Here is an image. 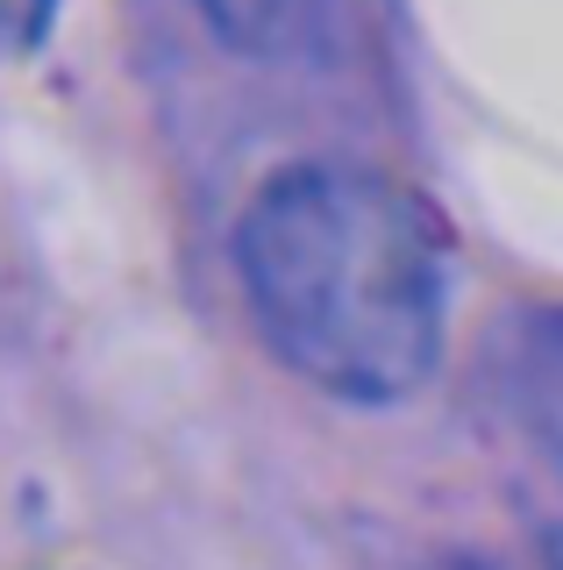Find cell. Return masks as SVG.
Listing matches in <instances>:
<instances>
[{
    "label": "cell",
    "instance_id": "cell-1",
    "mask_svg": "<svg viewBox=\"0 0 563 570\" xmlns=\"http://www.w3.org/2000/svg\"><path fill=\"white\" fill-rule=\"evenodd\" d=\"M236 278L286 371L349 406H393L443 364L450 236L399 178L293 165L236 222Z\"/></svg>",
    "mask_w": 563,
    "mask_h": 570
},
{
    "label": "cell",
    "instance_id": "cell-3",
    "mask_svg": "<svg viewBox=\"0 0 563 570\" xmlns=\"http://www.w3.org/2000/svg\"><path fill=\"white\" fill-rule=\"evenodd\" d=\"M200 8V22L221 36L236 58H300V50L322 43L328 14H336V0H192Z\"/></svg>",
    "mask_w": 563,
    "mask_h": 570
},
{
    "label": "cell",
    "instance_id": "cell-2",
    "mask_svg": "<svg viewBox=\"0 0 563 570\" xmlns=\"http://www.w3.org/2000/svg\"><path fill=\"white\" fill-rule=\"evenodd\" d=\"M506 414L563 463V307L527 314L506 343Z\"/></svg>",
    "mask_w": 563,
    "mask_h": 570
},
{
    "label": "cell",
    "instance_id": "cell-4",
    "mask_svg": "<svg viewBox=\"0 0 563 570\" xmlns=\"http://www.w3.org/2000/svg\"><path fill=\"white\" fill-rule=\"evenodd\" d=\"M542 570H563V528L542 534Z\"/></svg>",
    "mask_w": 563,
    "mask_h": 570
}]
</instances>
